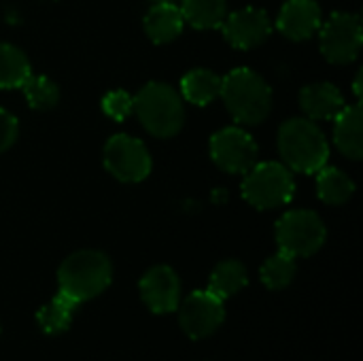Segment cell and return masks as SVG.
<instances>
[{"instance_id":"1","label":"cell","mask_w":363,"mask_h":361,"mask_svg":"<svg viewBox=\"0 0 363 361\" xmlns=\"http://www.w3.org/2000/svg\"><path fill=\"white\" fill-rule=\"evenodd\" d=\"M279 153L294 172H319L330 157V145L321 128L313 119H287L279 128Z\"/></svg>"},{"instance_id":"2","label":"cell","mask_w":363,"mask_h":361,"mask_svg":"<svg viewBox=\"0 0 363 361\" xmlns=\"http://www.w3.org/2000/svg\"><path fill=\"white\" fill-rule=\"evenodd\" d=\"M230 111V115L245 126L262 123L272 109L270 85L251 68H234L221 77L219 94Z\"/></svg>"},{"instance_id":"3","label":"cell","mask_w":363,"mask_h":361,"mask_svg":"<svg viewBox=\"0 0 363 361\" xmlns=\"http://www.w3.org/2000/svg\"><path fill=\"white\" fill-rule=\"evenodd\" d=\"M111 281L113 264L102 251H77L68 255L57 270L60 291L79 304L100 296L111 285Z\"/></svg>"},{"instance_id":"4","label":"cell","mask_w":363,"mask_h":361,"mask_svg":"<svg viewBox=\"0 0 363 361\" xmlns=\"http://www.w3.org/2000/svg\"><path fill=\"white\" fill-rule=\"evenodd\" d=\"M134 115L143 128L157 136L170 138L185 123V106L177 89L168 83L151 81L134 96Z\"/></svg>"},{"instance_id":"5","label":"cell","mask_w":363,"mask_h":361,"mask_svg":"<svg viewBox=\"0 0 363 361\" xmlns=\"http://www.w3.org/2000/svg\"><path fill=\"white\" fill-rule=\"evenodd\" d=\"M294 194H296V181L285 164L264 162V164H255L251 170L245 172L242 198L259 211L279 209L291 202Z\"/></svg>"},{"instance_id":"6","label":"cell","mask_w":363,"mask_h":361,"mask_svg":"<svg viewBox=\"0 0 363 361\" xmlns=\"http://www.w3.org/2000/svg\"><path fill=\"white\" fill-rule=\"evenodd\" d=\"M325 226L321 217L306 209L285 213L277 223L279 249L291 257H311L325 243Z\"/></svg>"},{"instance_id":"7","label":"cell","mask_w":363,"mask_h":361,"mask_svg":"<svg viewBox=\"0 0 363 361\" xmlns=\"http://www.w3.org/2000/svg\"><path fill=\"white\" fill-rule=\"evenodd\" d=\"M104 168L123 183H140L151 172V155L143 140L128 136V134H115L104 145Z\"/></svg>"},{"instance_id":"8","label":"cell","mask_w":363,"mask_h":361,"mask_svg":"<svg viewBox=\"0 0 363 361\" xmlns=\"http://www.w3.org/2000/svg\"><path fill=\"white\" fill-rule=\"evenodd\" d=\"M321 53L332 64H349L359 55L362 19L355 13H334L321 28Z\"/></svg>"},{"instance_id":"9","label":"cell","mask_w":363,"mask_h":361,"mask_svg":"<svg viewBox=\"0 0 363 361\" xmlns=\"http://www.w3.org/2000/svg\"><path fill=\"white\" fill-rule=\"evenodd\" d=\"M211 157L221 170L245 174L257 164V145L242 128H223L211 138Z\"/></svg>"},{"instance_id":"10","label":"cell","mask_w":363,"mask_h":361,"mask_svg":"<svg viewBox=\"0 0 363 361\" xmlns=\"http://www.w3.org/2000/svg\"><path fill=\"white\" fill-rule=\"evenodd\" d=\"M223 317H225L223 300H219L208 289L189 294L179 311V323L183 332L194 340L208 338L211 334H215L223 323Z\"/></svg>"},{"instance_id":"11","label":"cell","mask_w":363,"mask_h":361,"mask_svg":"<svg viewBox=\"0 0 363 361\" xmlns=\"http://www.w3.org/2000/svg\"><path fill=\"white\" fill-rule=\"evenodd\" d=\"M223 36L225 40L236 49H255L259 47L272 32V21L266 11L247 6L240 11H234L232 15H225L223 23Z\"/></svg>"},{"instance_id":"12","label":"cell","mask_w":363,"mask_h":361,"mask_svg":"<svg viewBox=\"0 0 363 361\" xmlns=\"http://www.w3.org/2000/svg\"><path fill=\"white\" fill-rule=\"evenodd\" d=\"M140 298L155 315L174 313L181 304V281L170 266H153L138 283Z\"/></svg>"},{"instance_id":"13","label":"cell","mask_w":363,"mask_h":361,"mask_svg":"<svg viewBox=\"0 0 363 361\" xmlns=\"http://www.w3.org/2000/svg\"><path fill=\"white\" fill-rule=\"evenodd\" d=\"M321 19L317 0H287L279 13L277 28L291 40H308L321 28Z\"/></svg>"},{"instance_id":"14","label":"cell","mask_w":363,"mask_h":361,"mask_svg":"<svg viewBox=\"0 0 363 361\" xmlns=\"http://www.w3.org/2000/svg\"><path fill=\"white\" fill-rule=\"evenodd\" d=\"M300 106L313 121L334 119L345 109V98L332 83H313L300 91Z\"/></svg>"},{"instance_id":"15","label":"cell","mask_w":363,"mask_h":361,"mask_svg":"<svg viewBox=\"0 0 363 361\" xmlns=\"http://www.w3.org/2000/svg\"><path fill=\"white\" fill-rule=\"evenodd\" d=\"M183 13L174 2H155L145 15V32L157 45L174 40L183 32Z\"/></svg>"},{"instance_id":"16","label":"cell","mask_w":363,"mask_h":361,"mask_svg":"<svg viewBox=\"0 0 363 361\" xmlns=\"http://www.w3.org/2000/svg\"><path fill=\"white\" fill-rule=\"evenodd\" d=\"M336 128H334V143L336 147L351 160H362L363 157V113L362 104H351L345 106L336 117Z\"/></svg>"},{"instance_id":"17","label":"cell","mask_w":363,"mask_h":361,"mask_svg":"<svg viewBox=\"0 0 363 361\" xmlns=\"http://www.w3.org/2000/svg\"><path fill=\"white\" fill-rule=\"evenodd\" d=\"M181 94L187 102L204 106L219 98L221 94V77L208 68H196L183 74L181 79Z\"/></svg>"},{"instance_id":"18","label":"cell","mask_w":363,"mask_h":361,"mask_svg":"<svg viewBox=\"0 0 363 361\" xmlns=\"http://www.w3.org/2000/svg\"><path fill=\"white\" fill-rule=\"evenodd\" d=\"M79 306H81L79 302H74L72 298H68L62 291H57V296L36 313V323L49 336L64 334L70 328L72 315L77 313Z\"/></svg>"},{"instance_id":"19","label":"cell","mask_w":363,"mask_h":361,"mask_svg":"<svg viewBox=\"0 0 363 361\" xmlns=\"http://www.w3.org/2000/svg\"><path fill=\"white\" fill-rule=\"evenodd\" d=\"M179 9L183 13L185 23H189L198 30L221 28V23L228 15L225 0H183Z\"/></svg>"},{"instance_id":"20","label":"cell","mask_w":363,"mask_h":361,"mask_svg":"<svg viewBox=\"0 0 363 361\" xmlns=\"http://www.w3.org/2000/svg\"><path fill=\"white\" fill-rule=\"evenodd\" d=\"M317 191L325 204L338 206V204H345L351 200V196L355 194V183L340 168L323 166L317 172Z\"/></svg>"},{"instance_id":"21","label":"cell","mask_w":363,"mask_h":361,"mask_svg":"<svg viewBox=\"0 0 363 361\" xmlns=\"http://www.w3.org/2000/svg\"><path fill=\"white\" fill-rule=\"evenodd\" d=\"M30 74L32 68L26 53L11 43H0V89L21 87Z\"/></svg>"},{"instance_id":"22","label":"cell","mask_w":363,"mask_h":361,"mask_svg":"<svg viewBox=\"0 0 363 361\" xmlns=\"http://www.w3.org/2000/svg\"><path fill=\"white\" fill-rule=\"evenodd\" d=\"M247 283H249L247 268L238 260H225L213 270L208 279V291L215 294L219 300H228L236 296Z\"/></svg>"},{"instance_id":"23","label":"cell","mask_w":363,"mask_h":361,"mask_svg":"<svg viewBox=\"0 0 363 361\" xmlns=\"http://www.w3.org/2000/svg\"><path fill=\"white\" fill-rule=\"evenodd\" d=\"M296 270H298L296 268V257L279 251L277 255H272V257L266 260V264L262 266L259 277H262V283L268 289L279 291V289H285V287L291 285V281L296 277Z\"/></svg>"},{"instance_id":"24","label":"cell","mask_w":363,"mask_h":361,"mask_svg":"<svg viewBox=\"0 0 363 361\" xmlns=\"http://www.w3.org/2000/svg\"><path fill=\"white\" fill-rule=\"evenodd\" d=\"M21 89L28 98V104L36 111L53 109L60 100V87L49 77L43 74H30Z\"/></svg>"},{"instance_id":"25","label":"cell","mask_w":363,"mask_h":361,"mask_svg":"<svg viewBox=\"0 0 363 361\" xmlns=\"http://www.w3.org/2000/svg\"><path fill=\"white\" fill-rule=\"evenodd\" d=\"M102 111H104L106 117H111L115 121H123L134 113V96H130L123 89L108 91L102 98Z\"/></svg>"},{"instance_id":"26","label":"cell","mask_w":363,"mask_h":361,"mask_svg":"<svg viewBox=\"0 0 363 361\" xmlns=\"http://www.w3.org/2000/svg\"><path fill=\"white\" fill-rule=\"evenodd\" d=\"M17 132H19V123H17L15 115L0 109V153L6 151L15 143Z\"/></svg>"},{"instance_id":"27","label":"cell","mask_w":363,"mask_h":361,"mask_svg":"<svg viewBox=\"0 0 363 361\" xmlns=\"http://www.w3.org/2000/svg\"><path fill=\"white\" fill-rule=\"evenodd\" d=\"M153 2H174V0H153Z\"/></svg>"}]
</instances>
